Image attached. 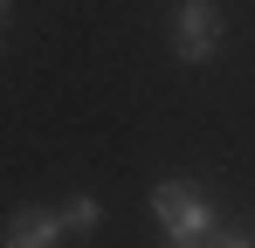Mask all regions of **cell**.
Wrapping results in <instances>:
<instances>
[{
    "label": "cell",
    "instance_id": "obj_1",
    "mask_svg": "<svg viewBox=\"0 0 255 248\" xmlns=\"http://www.w3.org/2000/svg\"><path fill=\"white\" fill-rule=\"evenodd\" d=\"M152 221L166 228V242H179V248H200L214 235V207L186 186V179H159L152 186Z\"/></svg>",
    "mask_w": 255,
    "mask_h": 248
},
{
    "label": "cell",
    "instance_id": "obj_2",
    "mask_svg": "<svg viewBox=\"0 0 255 248\" xmlns=\"http://www.w3.org/2000/svg\"><path fill=\"white\" fill-rule=\"evenodd\" d=\"M221 41H228V21H221L214 0H186V7L172 14V55H179V62H207Z\"/></svg>",
    "mask_w": 255,
    "mask_h": 248
},
{
    "label": "cell",
    "instance_id": "obj_3",
    "mask_svg": "<svg viewBox=\"0 0 255 248\" xmlns=\"http://www.w3.org/2000/svg\"><path fill=\"white\" fill-rule=\"evenodd\" d=\"M62 242H69L62 207H14L0 221V248H62Z\"/></svg>",
    "mask_w": 255,
    "mask_h": 248
},
{
    "label": "cell",
    "instance_id": "obj_4",
    "mask_svg": "<svg viewBox=\"0 0 255 248\" xmlns=\"http://www.w3.org/2000/svg\"><path fill=\"white\" fill-rule=\"evenodd\" d=\"M62 221H69V235H97L104 228V200L97 193H69L62 200Z\"/></svg>",
    "mask_w": 255,
    "mask_h": 248
},
{
    "label": "cell",
    "instance_id": "obj_5",
    "mask_svg": "<svg viewBox=\"0 0 255 248\" xmlns=\"http://www.w3.org/2000/svg\"><path fill=\"white\" fill-rule=\"evenodd\" d=\"M207 248H255V235H242V228H221V235H207Z\"/></svg>",
    "mask_w": 255,
    "mask_h": 248
},
{
    "label": "cell",
    "instance_id": "obj_6",
    "mask_svg": "<svg viewBox=\"0 0 255 248\" xmlns=\"http://www.w3.org/2000/svg\"><path fill=\"white\" fill-rule=\"evenodd\" d=\"M7 7H14V0H0V21H7Z\"/></svg>",
    "mask_w": 255,
    "mask_h": 248
},
{
    "label": "cell",
    "instance_id": "obj_7",
    "mask_svg": "<svg viewBox=\"0 0 255 248\" xmlns=\"http://www.w3.org/2000/svg\"><path fill=\"white\" fill-rule=\"evenodd\" d=\"M166 248H179V242H166Z\"/></svg>",
    "mask_w": 255,
    "mask_h": 248
}]
</instances>
